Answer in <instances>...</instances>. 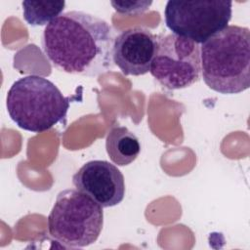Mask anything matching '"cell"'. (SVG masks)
<instances>
[{
	"instance_id": "30bf717a",
	"label": "cell",
	"mask_w": 250,
	"mask_h": 250,
	"mask_svg": "<svg viewBox=\"0 0 250 250\" xmlns=\"http://www.w3.org/2000/svg\"><path fill=\"white\" fill-rule=\"evenodd\" d=\"M24 21L32 26L49 24L57 19L65 7L64 1H23Z\"/></svg>"
},
{
	"instance_id": "52a82bcc",
	"label": "cell",
	"mask_w": 250,
	"mask_h": 250,
	"mask_svg": "<svg viewBox=\"0 0 250 250\" xmlns=\"http://www.w3.org/2000/svg\"><path fill=\"white\" fill-rule=\"evenodd\" d=\"M77 190L85 193L103 208L118 205L125 195V182L121 171L106 160L86 162L73 176Z\"/></svg>"
},
{
	"instance_id": "3957f363",
	"label": "cell",
	"mask_w": 250,
	"mask_h": 250,
	"mask_svg": "<svg viewBox=\"0 0 250 250\" xmlns=\"http://www.w3.org/2000/svg\"><path fill=\"white\" fill-rule=\"evenodd\" d=\"M71 102L50 80L27 75L16 80L7 93L6 105L11 119L21 129L41 133L66 118Z\"/></svg>"
},
{
	"instance_id": "6da1fadb",
	"label": "cell",
	"mask_w": 250,
	"mask_h": 250,
	"mask_svg": "<svg viewBox=\"0 0 250 250\" xmlns=\"http://www.w3.org/2000/svg\"><path fill=\"white\" fill-rule=\"evenodd\" d=\"M42 49L58 69L89 77L113 67V33L103 19L81 11L62 14L46 25Z\"/></svg>"
},
{
	"instance_id": "7a4b0ae2",
	"label": "cell",
	"mask_w": 250,
	"mask_h": 250,
	"mask_svg": "<svg viewBox=\"0 0 250 250\" xmlns=\"http://www.w3.org/2000/svg\"><path fill=\"white\" fill-rule=\"evenodd\" d=\"M205 84L220 94H238L250 87V30L228 25L200 46Z\"/></svg>"
},
{
	"instance_id": "ba28073f",
	"label": "cell",
	"mask_w": 250,
	"mask_h": 250,
	"mask_svg": "<svg viewBox=\"0 0 250 250\" xmlns=\"http://www.w3.org/2000/svg\"><path fill=\"white\" fill-rule=\"evenodd\" d=\"M157 48L158 37L150 30L131 27L114 39L112 60L124 75H144L150 71Z\"/></svg>"
},
{
	"instance_id": "8992f818",
	"label": "cell",
	"mask_w": 250,
	"mask_h": 250,
	"mask_svg": "<svg viewBox=\"0 0 250 250\" xmlns=\"http://www.w3.org/2000/svg\"><path fill=\"white\" fill-rule=\"evenodd\" d=\"M201 71L200 46L190 39L167 34L158 37L151 75L165 88L177 90L198 81Z\"/></svg>"
},
{
	"instance_id": "9c48e42d",
	"label": "cell",
	"mask_w": 250,
	"mask_h": 250,
	"mask_svg": "<svg viewBox=\"0 0 250 250\" xmlns=\"http://www.w3.org/2000/svg\"><path fill=\"white\" fill-rule=\"evenodd\" d=\"M105 149L114 164L126 166L136 160L141 145L137 136L127 127L115 125L106 135Z\"/></svg>"
},
{
	"instance_id": "5b68a950",
	"label": "cell",
	"mask_w": 250,
	"mask_h": 250,
	"mask_svg": "<svg viewBox=\"0 0 250 250\" xmlns=\"http://www.w3.org/2000/svg\"><path fill=\"white\" fill-rule=\"evenodd\" d=\"M232 2L227 0L167 2L164 10L166 26L173 34L199 44L228 26Z\"/></svg>"
},
{
	"instance_id": "277c9868",
	"label": "cell",
	"mask_w": 250,
	"mask_h": 250,
	"mask_svg": "<svg viewBox=\"0 0 250 250\" xmlns=\"http://www.w3.org/2000/svg\"><path fill=\"white\" fill-rule=\"evenodd\" d=\"M103 225V207L77 189L60 191L48 216L50 236L66 248L93 244L99 238Z\"/></svg>"
},
{
	"instance_id": "8fae6325",
	"label": "cell",
	"mask_w": 250,
	"mask_h": 250,
	"mask_svg": "<svg viewBox=\"0 0 250 250\" xmlns=\"http://www.w3.org/2000/svg\"><path fill=\"white\" fill-rule=\"evenodd\" d=\"M151 2L147 1H111L114 10L121 14L137 15L148 9Z\"/></svg>"
}]
</instances>
